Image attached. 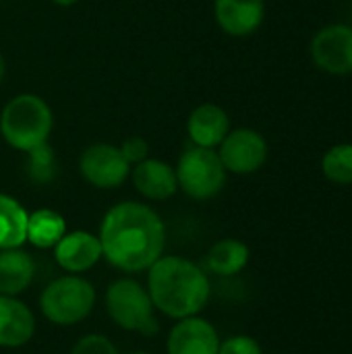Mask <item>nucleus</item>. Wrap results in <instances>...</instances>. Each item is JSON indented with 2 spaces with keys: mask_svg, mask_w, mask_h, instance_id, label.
Listing matches in <instances>:
<instances>
[{
  "mask_svg": "<svg viewBox=\"0 0 352 354\" xmlns=\"http://www.w3.org/2000/svg\"><path fill=\"white\" fill-rule=\"evenodd\" d=\"M102 257L122 272L149 270L166 249V226L156 209L139 201L112 205L100 224Z\"/></svg>",
  "mask_w": 352,
  "mask_h": 354,
  "instance_id": "1",
  "label": "nucleus"
},
{
  "mask_svg": "<svg viewBox=\"0 0 352 354\" xmlns=\"http://www.w3.org/2000/svg\"><path fill=\"white\" fill-rule=\"evenodd\" d=\"M147 292L160 313L170 319H185L205 309L212 284L195 261L178 255H162L147 270Z\"/></svg>",
  "mask_w": 352,
  "mask_h": 354,
  "instance_id": "2",
  "label": "nucleus"
},
{
  "mask_svg": "<svg viewBox=\"0 0 352 354\" xmlns=\"http://www.w3.org/2000/svg\"><path fill=\"white\" fill-rule=\"evenodd\" d=\"M54 131V112L37 93H19L0 110V135L8 147L29 153L50 143Z\"/></svg>",
  "mask_w": 352,
  "mask_h": 354,
  "instance_id": "3",
  "label": "nucleus"
},
{
  "mask_svg": "<svg viewBox=\"0 0 352 354\" xmlns=\"http://www.w3.org/2000/svg\"><path fill=\"white\" fill-rule=\"evenodd\" d=\"M95 307V288L79 274L52 280L39 295L41 315L60 328L81 324Z\"/></svg>",
  "mask_w": 352,
  "mask_h": 354,
  "instance_id": "4",
  "label": "nucleus"
},
{
  "mask_svg": "<svg viewBox=\"0 0 352 354\" xmlns=\"http://www.w3.org/2000/svg\"><path fill=\"white\" fill-rule=\"evenodd\" d=\"M178 191L195 201H207L222 193L228 172L216 149L187 145L174 166Z\"/></svg>",
  "mask_w": 352,
  "mask_h": 354,
  "instance_id": "5",
  "label": "nucleus"
},
{
  "mask_svg": "<svg viewBox=\"0 0 352 354\" xmlns=\"http://www.w3.org/2000/svg\"><path fill=\"white\" fill-rule=\"evenodd\" d=\"M106 311L120 330L139 332L143 336H154L160 330L147 288L133 278H118L108 286Z\"/></svg>",
  "mask_w": 352,
  "mask_h": 354,
  "instance_id": "6",
  "label": "nucleus"
},
{
  "mask_svg": "<svg viewBox=\"0 0 352 354\" xmlns=\"http://www.w3.org/2000/svg\"><path fill=\"white\" fill-rule=\"evenodd\" d=\"M218 156L228 174H255L261 170L270 156L268 139L251 127L230 129L224 141L218 145Z\"/></svg>",
  "mask_w": 352,
  "mask_h": 354,
  "instance_id": "7",
  "label": "nucleus"
},
{
  "mask_svg": "<svg viewBox=\"0 0 352 354\" xmlns=\"http://www.w3.org/2000/svg\"><path fill=\"white\" fill-rule=\"evenodd\" d=\"M309 56L322 73L352 75V25L328 23L319 27L309 41Z\"/></svg>",
  "mask_w": 352,
  "mask_h": 354,
  "instance_id": "8",
  "label": "nucleus"
},
{
  "mask_svg": "<svg viewBox=\"0 0 352 354\" xmlns=\"http://www.w3.org/2000/svg\"><path fill=\"white\" fill-rule=\"evenodd\" d=\"M79 174L95 189H118L131 176V164L122 158L118 145L91 143L79 156Z\"/></svg>",
  "mask_w": 352,
  "mask_h": 354,
  "instance_id": "9",
  "label": "nucleus"
},
{
  "mask_svg": "<svg viewBox=\"0 0 352 354\" xmlns=\"http://www.w3.org/2000/svg\"><path fill=\"white\" fill-rule=\"evenodd\" d=\"M220 342L218 330L207 319L193 315L176 319L168 334L166 351L168 354H218Z\"/></svg>",
  "mask_w": 352,
  "mask_h": 354,
  "instance_id": "10",
  "label": "nucleus"
},
{
  "mask_svg": "<svg viewBox=\"0 0 352 354\" xmlns=\"http://www.w3.org/2000/svg\"><path fill=\"white\" fill-rule=\"evenodd\" d=\"M218 27L230 37H249L266 21V0H214Z\"/></svg>",
  "mask_w": 352,
  "mask_h": 354,
  "instance_id": "11",
  "label": "nucleus"
},
{
  "mask_svg": "<svg viewBox=\"0 0 352 354\" xmlns=\"http://www.w3.org/2000/svg\"><path fill=\"white\" fill-rule=\"evenodd\" d=\"M135 191L149 201H166L178 193V180L174 166L160 158H147L131 168V176Z\"/></svg>",
  "mask_w": 352,
  "mask_h": 354,
  "instance_id": "12",
  "label": "nucleus"
},
{
  "mask_svg": "<svg viewBox=\"0 0 352 354\" xmlns=\"http://www.w3.org/2000/svg\"><path fill=\"white\" fill-rule=\"evenodd\" d=\"M54 259L64 272L83 274L102 259V243L98 234H91L87 230L66 232L54 245Z\"/></svg>",
  "mask_w": 352,
  "mask_h": 354,
  "instance_id": "13",
  "label": "nucleus"
},
{
  "mask_svg": "<svg viewBox=\"0 0 352 354\" xmlns=\"http://www.w3.org/2000/svg\"><path fill=\"white\" fill-rule=\"evenodd\" d=\"M232 129L228 112L212 102L199 104L187 118V133L191 145L218 149L228 131Z\"/></svg>",
  "mask_w": 352,
  "mask_h": 354,
  "instance_id": "14",
  "label": "nucleus"
},
{
  "mask_svg": "<svg viewBox=\"0 0 352 354\" xmlns=\"http://www.w3.org/2000/svg\"><path fill=\"white\" fill-rule=\"evenodd\" d=\"M35 334V317L31 309L17 297L0 295V346H25Z\"/></svg>",
  "mask_w": 352,
  "mask_h": 354,
  "instance_id": "15",
  "label": "nucleus"
},
{
  "mask_svg": "<svg viewBox=\"0 0 352 354\" xmlns=\"http://www.w3.org/2000/svg\"><path fill=\"white\" fill-rule=\"evenodd\" d=\"M33 278L35 261L23 247L0 251V295L19 297L31 286Z\"/></svg>",
  "mask_w": 352,
  "mask_h": 354,
  "instance_id": "16",
  "label": "nucleus"
},
{
  "mask_svg": "<svg viewBox=\"0 0 352 354\" xmlns=\"http://www.w3.org/2000/svg\"><path fill=\"white\" fill-rule=\"evenodd\" d=\"M249 257H251V251L243 241L222 239L216 245H212V249L207 251L205 266L212 274L222 276V278H230V276H237L239 272H243L247 268Z\"/></svg>",
  "mask_w": 352,
  "mask_h": 354,
  "instance_id": "17",
  "label": "nucleus"
},
{
  "mask_svg": "<svg viewBox=\"0 0 352 354\" xmlns=\"http://www.w3.org/2000/svg\"><path fill=\"white\" fill-rule=\"evenodd\" d=\"M27 209L10 195L0 193V251L19 249L27 243Z\"/></svg>",
  "mask_w": 352,
  "mask_h": 354,
  "instance_id": "18",
  "label": "nucleus"
},
{
  "mask_svg": "<svg viewBox=\"0 0 352 354\" xmlns=\"http://www.w3.org/2000/svg\"><path fill=\"white\" fill-rule=\"evenodd\" d=\"M66 220L50 207H39L29 214L27 241L35 249H54V245L66 234Z\"/></svg>",
  "mask_w": 352,
  "mask_h": 354,
  "instance_id": "19",
  "label": "nucleus"
},
{
  "mask_svg": "<svg viewBox=\"0 0 352 354\" xmlns=\"http://www.w3.org/2000/svg\"><path fill=\"white\" fill-rule=\"evenodd\" d=\"M322 174L340 187L352 185V143H336L322 156Z\"/></svg>",
  "mask_w": 352,
  "mask_h": 354,
  "instance_id": "20",
  "label": "nucleus"
},
{
  "mask_svg": "<svg viewBox=\"0 0 352 354\" xmlns=\"http://www.w3.org/2000/svg\"><path fill=\"white\" fill-rule=\"evenodd\" d=\"M25 170H27V176L37 185H46V183H52L56 178L58 162H56V153L50 147V143L39 145L27 153Z\"/></svg>",
  "mask_w": 352,
  "mask_h": 354,
  "instance_id": "21",
  "label": "nucleus"
},
{
  "mask_svg": "<svg viewBox=\"0 0 352 354\" xmlns=\"http://www.w3.org/2000/svg\"><path fill=\"white\" fill-rule=\"evenodd\" d=\"M71 354H118L116 346L112 344V340H108L106 336L102 334H87V336H81Z\"/></svg>",
  "mask_w": 352,
  "mask_h": 354,
  "instance_id": "22",
  "label": "nucleus"
},
{
  "mask_svg": "<svg viewBox=\"0 0 352 354\" xmlns=\"http://www.w3.org/2000/svg\"><path fill=\"white\" fill-rule=\"evenodd\" d=\"M118 149H120L122 158L131 164V168H133L135 164H139V162H143V160L149 158V143H147V139H143L141 135H131V137H127V139L118 145Z\"/></svg>",
  "mask_w": 352,
  "mask_h": 354,
  "instance_id": "23",
  "label": "nucleus"
},
{
  "mask_svg": "<svg viewBox=\"0 0 352 354\" xmlns=\"http://www.w3.org/2000/svg\"><path fill=\"white\" fill-rule=\"evenodd\" d=\"M218 354H263L259 342L251 336H230L220 342Z\"/></svg>",
  "mask_w": 352,
  "mask_h": 354,
  "instance_id": "24",
  "label": "nucleus"
},
{
  "mask_svg": "<svg viewBox=\"0 0 352 354\" xmlns=\"http://www.w3.org/2000/svg\"><path fill=\"white\" fill-rule=\"evenodd\" d=\"M52 4H56V6H62V8H68V6H75L77 2H81V0H50Z\"/></svg>",
  "mask_w": 352,
  "mask_h": 354,
  "instance_id": "25",
  "label": "nucleus"
},
{
  "mask_svg": "<svg viewBox=\"0 0 352 354\" xmlns=\"http://www.w3.org/2000/svg\"><path fill=\"white\" fill-rule=\"evenodd\" d=\"M4 75H6V60H4V56H2V52H0V85H2V81H4Z\"/></svg>",
  "mask_w": 352,
  "mask_h": 354,
  "instance_id": "26",
  "label": "nucleus"
},
{
  "mask_svg": "<svg viewBox=\"0 0 352 354\" xmlns=\"http://www.w3.org/2000/svg\"><path fill=\"white\" fill-rule=\"evenodd\" d=\"M131 354H149V353H131Z\"/></svg>",
  "mask_w": 352,
  "mask_h": 354,
  "instance_id": "27",
  "label": "nucleus"
}]
</instances>
